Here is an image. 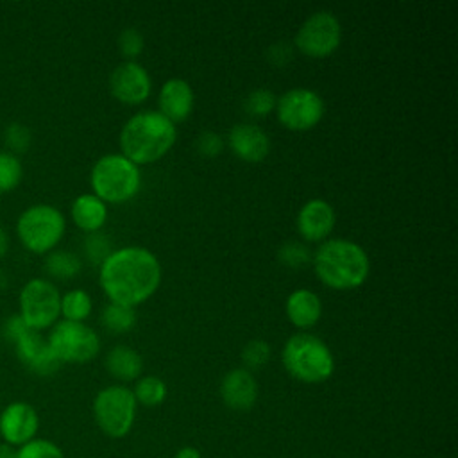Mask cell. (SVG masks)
<instances>
[{
  "instance_id": "6da1fadb",
  "label": "cell",
  "mask_w": 458,
  "mask_h": 458,
  "mask_svg": "<svg viewBox=\"0 0 458 458\" xmlns=\"http://www.w3.org/2000/svg\"><path fill=\"white\" fill-rule=\"evenodd\" d=\"M159 283V259L143 247L113 250L100 265V286L114 304L134 308L152 297Z\"/></svg>"
},
{
  "instance_id": "7a4b0ae2",
  "label": "cell",
  "mask_w": 458,
  "mask_h": 458,
  "mask_svg": "<svg viewBox=\"0 0 458 458\" xmlns=\"http://www.w3.org/2000/svg\"><path fill=\"white\" fill-rule=\"evenodd\" d=\"M311 259L317 277L333 290L361 286L370 270L369 256L363 247L344 238L324 240Z\"/></svg>"
},
{
  "instance_id": "3957f363",
  "label": "cell",
  "mask_w": 458,
  "mask_h": 458,
  "mask_svg": "<svg viewBox=\"0 0 458 458\" xmlns=\"http://www.w3.org/2000/svg\"><path fill=\"white\" fill-rule=\"evenodd\" d=\"M175 125L159 111H141L131 116L120 132L122 156L138 165L161 159L175 143Z\"/></svg>"
},
{
  "instance_id": "277c9868",
  "label": "cell",
  "mask_w": 458,
  "mask_h": 458,
  "mask_svg": "<svg viewBox=\"0 0 458 458\" xmlns=\"http://www.w3.org/2000/svg\"><path fill=\"white\" fill-rule=\"evenodd\" d=\"M286 372L302 383H322L335 370V358L329 347L311 333L292 335L281 351Z\"/></svg>"
},
{
  "instance_id": "5b68a950",
  "label": "cell",
  "mask_w": 458,
  "mask_h": 458,
  "mask_svg": "<svg viewBox=\"0 0 458 458\" xmlns=\"http://www.w3.org/2000/svg\"><path fill=\"white\" fill-rule=\"evenodd\" d=\"M93 195L102 202L122 204L131 200L141 186L140 168L122 154H106L91 168Z\"/></svg>"
},
{
  "instance_id": "8992f818",
  "label": "cell",
  "mask_w": 458,
  "mask_h": 458,
  "mask_svg": "<svg viewBox=\"0 0 458 458\" xmlns=\"http://www.w3.org/2000/svg\"><path fill=\"white\" fill-rule=\"evenodd\" d=\"M64 227L66 222L59 209L48 204H36L20 215L16 233L29 250L43 254L59 243L64 234Z\"/></svg>"
},
{
  "instance_id": "52a82bcc",
  "label": "cell",
  "mask_w": 458,
  "mask_h": 458,
  "mask_svg": "<svg viewBox=\"0 0 458 458\" xmlns=\"http://www.w3.org/2000/svg\"><path fill=\"white\" fill-rule=\"evenodd\" d=\"M136 399L132 390L122 385L102 388L93 401V415L98 428L111 438L125 437L136 417Z\"/></svg>"
},
{
  "instance_id": "ba28073f",
  "label": "cell",
  "mask_w": 458,
  "mask_h": 458,
  "mask_svg": "<svg viewBox=\"0 0 458 458\" xmlns=\"http://www.w3.org/2000/svg\"><path fill=\"white\" fill-rule=\"evenodd\" d=\"M48 345L61 363H86L98 354L100 338L84 322L63 320L54 326Z\"/></svg>"
},
{
  "instance_id": "9c48e42d",
  "label": "cell",
  "mask_w": 458,
  "mask_h": 458,
  "mask_svg": "<svg viewBox=\"0 0 458 458\" xmlns=\"http://www.w3.org/2000/svg\"><path fill=\"white\" fill-rule=\"evenodd\" d=\"M342 41V27L338 18L329 11H317L299 27L293 45L308 57H327Z\"/></svg>"
},
{
  "instance_id": "30bf717a",
  "label": "cell",
  "mask_w": 458,
  "mask_h": 458,
  "mask_svg": "<svg viewBox=\"0 0 458 458\" xmlns=\"http://www.w3.org/2000/svg\"><path fill=\"white\" fill-rule=\"evenodd\" d=\"M324 100L308 88H292L276 100L277 120L290 131H310L324 116Z\"/></svg>"
},
{
  "instance_id": "8fae6325",
  "label": "cell",
  "mask_w": 458,
  "mask_h": 458,
  "mask_svg": "<svg viewBox=\"0 0 458 458\" xmlns=\"http://www.w3.org/2000/svg\"><path fill=\"white\" fill-rule=\"evenodd\" d=\"M59 306L61 295L47 279H30L20 292V317L34 331L52 326L59 317Z\"/></svg>"
},
{
  "instance_id": "7c38bea8",
  "label": "cell",
  "mask_w": 458,
  "mask_h": 458,
  "mask_svg": "<svg viewBox=\"0 0 458 458\" xmlns=\"http://www.w3.org/2000/svg\"><path fill=\"white\" fill-rule=\"evenodd\" d=\"M111 95L129 106L141 104L152 91V81L148 72L136 61H123L109 75Z\"/></svg>"
},
{
  "instance_id": "4fadbf2b",
  "label": "cell",
  "mask_w": 458,
  "mask_h": 458,
  "mask_svg": "<svg viewBox=\"0 0 458 458\" xmlns=\"http://www.w3.org/2000/svg\"><path fill=\"white\" fill-rule=\"evenodd\" d=\"M39 429V415L34 406L23 401L9 403L0 413V437L4 444L20 447L32 438Z\"/></svg>"
},
{
  "instance_id": "5bb4252c",
  "label": "cell",
  "mask_w": 458,
  "mask_h": 458,
  "mask_svg": "<svg viewBox=\"0 0 458 458\" xmlns=\"http://www.w3.org/2000/svg\"><path fill=\"white\" fill-rule=\"evenodd\" d=\"M14 351L18 360L38 376H52L61 367V361L55 358L54 351L48 345L39 331L27 329L14 340Z\"/></svg>"
},
{
  "instance_id": "9a60e30c",
  "label": "cell",
  "mask_w": 458,
  "mask_h": 458,
  "mask_svg": "<svg viewBox=\"0 0 458 458\" xmlns=\"http://www.w3.org/2000/svg\"><path fill=\"white\" fill-rule=\"evenodd\" d=\"M336 222L335 209L322 199L308 200L297 213V231L306 242H324Z\"/></svg>"
},
{
  "instance_id": "2e32d148",
  "label": "cell",
  "mask_w": 458,
  "mask_h": 458,
  "mask_svg": "<svg viewBox=\"0 0 458 458\" xmlns=\"http://www.w3.org/2000/svg\"><path fill=\"white\" fill-rule=\"evenodd\" d=\"M220 395L225 406L236 411H247L258 399V383L250 370L240 367L229 370L220 383Z\"/></svg>"
},
{
  "instance_id": "e0dca14e",
  "label": "cell",
  "mask_w": 458,
  "mask_h": 458,
  "mask_svg": "<svg viewBox=\"0 0 458 458\" xmlns=\"http://www.w3.org/2000/svg\"><path fill=\"white\" fill-rule=\"evenodd\" d=\"M229 147L242 161L259 163L270 152V140L261 127L242 122L229 131Z\"/></svg>"
},
{
  "instance_id": "ac0fdd59",
  "label": "cell",
  "mask_w": 458,
  "mask_h": 458,
  "mask_svg": "<svg viewBox=\"0 0 458 458\" xmlns=\"http://www.w3.org/2000/svg\"><path fill=\"white\" fill-rule=\"evenodd\" d=\"M193 102H195V97H193L191 86L179 77L168 79L161 86L157 95L159 113L172 123L184 122L193 111Z\"/></svg>"
},
{
  "instance_id": "d6986e66",
  "label": "cell",
  "mask_w": 458,
  "mask_h": 458,
  "mask_svg": "<svg viewBox=\"0 0 458 458\" xmlns=\"http://www.w3.org/2000/svg\"><path fill=\"white\" fill-rule=\"evenodd\" d=\"M284 310H286L288 320L295 327L308 329L320 320L322 302L315 292L308 288H299L288 295Z\"/></svg>"
},
{
  "instance_id": "ffe728a7",
  "label": "cell",
  "mask_w": 458,
  "mask_h": 458,
  "mask_svg": "<svg viewBox=\"0 0 458 458\" xmlns=\"http://www.w3.org/2000/svg\"><path fill=\"white\" fill-rule=\"evenodd\" d=\"M106 218L107 206L93 193H82L72 204V220L86 233H97L106 224Z\"/></svg>"
},
{
  "instance_id": "44dd1931",
  "label": "cell",
  "mask_w": 458,
  "mask_h": 458,
  "mask_svg": "<svg viewBox=\"0 0 458 458\" xmlns=\"http://www.w3.org/2000/svg\"><path fill=\"white\" fill-rule=\"evenodd\" d=\"M106 369L120 381H132L138 379L143 370V358L132 347L116 345L106 354Z\"/></svg>"
},
{
  "instance_id": "7402d4cb",
  "label": "cell",
  "mask_w": 458,
  "mask_h": 458,
  "mask_svg": "<svg viewBox=\"0 0 458 458\" xmlns=\"http://www.w3.org/2000/svg\"><path fill=\"white\" fill-rule=\"evenodd\" d=\"M82 261L68 250H55L45 258V270L55 279H72L81 272Z\"/></svg>"
},
{
  "instance_id": "603a6c76",
  "label": "cell",
  "mask_w": 458,
  "mask_h": 458,
  "mask_svg": "<svg viewBox=\"0 0 458 458\" xmlns=\"http://www.w3.org/2000/svg\"><path fill=\"white\" fill-rule=\"evenodd\" d=\"M91 297L84 290H70L61 297L59 313L64 317V320L70 322H82L91 313Z\"/></svg>"
},
{
  "instance_id": "cb8c5ba5",
  "label": "cell",
  "mask_w": 458,
  "mask_h": 458,
  "mask_svg": "<svg viewBox=\"0 0 458 458\" xmlns=\"http://www.w3.org/2000/svg\"><path fill=\"white\" fill-rule=\"evenodd\" d=\"M102 324L111 333H127L136 326V311L131 306L109 302L102 311Z\"/></svg>"
},
{
  "instance_id": "d4e9b609",
  "label": "cell",
  "mask_w": 458,
  "mask_h": 458,
  "mask_svg": "<svg viewBox=\"0 0 458 458\" xmlns=\"http://www.w3.org/2000/svg\"><path fill=\"white\" fill-rule=\"evenodd\" d=\"M134 399L143 406H157L166 397V385L157 376H143L134 386Z\"/></svg>"
},
{
  "instance_id": "484cf974",
  "label": "cell",
  "mask_w": 458,
  "mask_h": 458,
  "mask_svg": "<svg viewBox=\"0 0 458 458\" xmlns=\"http://www.w3.org/2000/svg\"><path fill=\"white\" fill-rule=\"evenodd\" d=\"M21 163L11 152H0V193L11 191L21 181Z\"/></svg>"
},
{
  "instance_id": "4316f807",
  "label": "cell",
  "mask_w": 458,
  "mask_h": 458,
  "mask_svg": "<svg viewBox=\"0 0 458 458\" xmlns=\"http://www.w3.org/2000/svg\"><path fill=\"white\" fill-rule=\"evenodd\" d=\"M14 458H64L61 447L47 438H32L16 449Z\"/></svg>"
},
{
  "instance_id": "83f0119b",
  "label": "cell",
  "mask_w": 458,
  "mask_h": 458,
  "mask_svg": "<svg viewBox=\"0 0 458 458\" xmlns=\"http://www.w3.org/2000/svg\"><path fill=\"white\" fill-rule=\"evenodd\" d=\"M276 95L267 89V88H258L252 89L245 100H243V109L250 116H267L274 107H276Z\"/></svg>"
},
{
  "instance_id": "f1b7e54d",
  "label": "cell",
  "mask_w": 458,
  "mask_h": 458,
  "mask_svg": "<svg viewBox=\"0 0 458 458\" xmlns=\"http://www.w3.org/2000/svg\"><path fill=\"white\" fill-rule=\"evenodd\" d=\"M268 360H270V345L261 338H254L247 342L245 347L242 349V361L245 365L243 369L247 370L261 369L263 365H267Z\"/></svg>"
},
{
  "instance_id": "f546056e",
  "label": "cell",
  "mask_w": 458,
  "mask_h": 458,
  "mask_svg": "<svg viewBox=\"0 0 458 458\" xmlns=\"http://www.w3.org/2000/svg\"><path fill=\"white\" fill-rule=\"evenodd\" d=\"M277 258H279V261L284 267L299 268V267H304L306 263H310L311 254H310V249L304 243H301V242H288V243H284L279 249Z\"/></svg>"
},
{
  "instance_id": "4dcf8cb0",
  "label": "cell",
  "mask_w": 458,
  "mask_h": 458,
  "mask_svg": "<svg viewBox=\"0 0 458 458\" xmlns=\"http://www.w3.org/2000/svg\"><path fill=\"white\" fill-rule=\"evenodd\" d=\"M84 252L91 263L102 265V261L111 254V242L104 233H89L84 240Z\"/></svg>"
},
{
  "instance_id": "1f68e13d",
  "label": "cell",
  "mask_w": 458,
  "mask_h": 458,
  "mask_svg": "<svg viewBox=\"0 0 458 458\" xmlns=\"http://www.w3.org/2000/svg\"><path fill=\"white\" fill-rule=\"evenodd\" d=\"M118 47H120V52L127 57V61H132L134 57H138L143 52L145 41L138 29L127 27L118 36Z\"/></svg>"
},
{
  "instance_id": "d6a6232c",
  "label": "cell",
  "mask_w": 458,
  "mask_h": 458,
  "mask_svg": "<svg viewBox=\"0 0 458 458\" xmlns=\"http://www.w3.org/2000/svg\"><path fill=\"white\" fill-rule=\"evenodd\" d=\"M4 140H5L7 148L14 156V152H25L27 150V147L30 143V131L21 123H11V125L5 127Z\"/></svg>"
},
{
  "instance_id": "836d02e7",
  "label": "cell",
  "mask_w": 458,
  "mask_h": 458,
  "mask_svg": "<svg viewBox=\"0 0 458 458\" xmlns=\"http://www.w3.org/2000/svg\"><path fill=\"white\" fill-rule=\"evenodd\" d=\"M195 147H197L199 154H202V156H206V157H215V156H218V154L222 152L224 141H222V138H220L216 132H213V131H204V132L197 138Z\"/></svg>"
},
{
  "instance_id": "e575fe53",
  "label": "cell",
  "mask_w": 458,
  "mask_h": 458,
  "mask_svg": "<svg viewBox=\"0 0 458 458\" xmlns=\"http://www.w3.org/2000/svg\"><path fill=\"white\" fill-rule=\"evenodd\" d=\"M293 57L292 54V47L286 45L284 41H279V43H274L268 52H267V59L270 64L274 66H284L286 63H290Z\"/></svg>"
},
{
  "instance_id": "d590c367",
  "label": "cell",
  "mask_w": 458,
  "mask_h": 458,
  "mask_svg": "<svg viewBox=\"0 0 458 458\" xmlns=\"http://www.w3.org/2000/svg\"><path fill=\"white\" fill-rule=\"evenodd\" d=\"M27 329H30L25 322H23V318L20 317V315H13V317H9L7 320H5V324H4V335L9 338V340H16L20 335H23Z\"/></svg>"
},
{
  "instance_id": "8d00e7d4",
  "label": "cell",
  "mask_w": 458,
  "mask_h": 458,
  "mask_svg": "<svg viewBox=\"0 0 458 458\" xmlns=\"http://www.w3.org/2000/svg\"><path fill=\"white\" fill-rule=\"evenodd\" d=\"M175 458H200V453H199V449L193 447V445H184V447H181V449L177 451Z\"/></svg>"
},
{
  "instance_id": "74e56055",
  "label": "cell",
  "mask_w": 458,
  "mask_h": 458,
  "mask_svg": "<svg viewBox=\"0 0 458 458\" xmlns=\"http://www.w3.org/2000/svg\"><path fill=\"white\" fill-rule=\"evenodd\" d=\"M16 456V449L7 445V444H0V458H14Z\"/></svg>"
},
{
  "instance_id": "f35d334b",
  "label": "cell",
  "mask_w": 458,
  "mask_h": 458,
  "mask_svg": "<svg viewBox=\"0 0 458 458\" xmlns=\"http://www.w3.org/2000/svg\"><path fill=\"white\" fill-rule=\"evenodd\" d=\"M7 245H9V238H7L5 231L0 227V258L5 254V250H7Z\"/></svg>"
}]
</instances>
